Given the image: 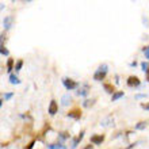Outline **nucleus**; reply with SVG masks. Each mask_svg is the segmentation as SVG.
I'll return each instance as SVG.
<instances>
[{"instance_id": "20", "label": "nucleus", "mask_w": 149, "mask_h": 149, "mask_svg": "<svg viewBox=\"0 0 149 149\" xmlns=\"http://www.w3.org/2000/svg\"><path fill=\"white\" fill-rule=\"evenodd\" d=\"M12 96H14V92H7V94H4L3 95V100H8V99H11Z\"/></svg>"}, {"instance_id": "21", "label": "nucleus", "mask_w": 149, "mask_h": 149, "mask_svg": "<svg viewBox=\"0 0 149 149\" xmlns=\"http://www.w3.org/2000/svg\"><path fill=\"white\" fill-rule=\"evenodd\" d=\"M80 141H81V140H80V138H74V140H73V141H72V145H71V148L72 149H74V148H76V146H77L79 145V142H80Z\"/></svg>"}, {"instance_id": "2", "label": "nucleus", "mask_w": 149, "mask_h": 149, "mask_svg": "<svg viewBox=\"0 0 149 149\" xmlns=\"http://www.w3.org/2000/svg\"><path fill=\"white\" fill-rule=\"evenodd\" d=\"M63 84H64V87H65L68 91H72V90H74V88H79V87H80L77 81H74V80L68 79V77H64L63 79Z\"/></svg>"}, {"instance_id": "9", "label": "nucleus", "mask_w": 149, "mask_h": 149, "mask_svg": "<svg viewBox=\"0 0 149 149\" xmlns=\"http://www.w3.org/2000/svg\"><path fill=\"white\" fill-rule=\"evenodd\" d=\"M71 100H72L71 95H69V94H65L63 96V99H61V104H63V106H68V104L71 103Z\"/></svg>"}, {"instance_id": "8", "label": "nucleus", "mask_w": 149, "mask_h": 149, "mask_svg": "<svg viewBox=\"0 0 149 149\" xmlns=\"http://www.w3.org/2000/svg\"><path fill=\"white\" fill-rule=\"evenodd\" d=\"M69 118H73V119H80V117H81V113L79 110H73V111H71V113H68L67 114Z\"/></svg>"}, {"instance_id": "26", "label": "nucleus", "mask_w": 149, "mask_h": 149, "mask_svg": "<svg viewBox=\"0 0 149 149\" xmlns=\"http://www.w3.org/2000/svg\"><path fill=\"white\" fill-rule=\"evenodd\" d=\"M34 144H36V141H33V142H30V145H29V148H27V149H31V148H33V145H34Z\"/></svg>"}, {"instance_id": "5", "label": "nucleus", "mask_w": 149, "mask_h": 149, "mask_svg": "<svg viewBox=\"0 0 149 149\" xmlns=\"http://www.w3.org/2000/svg\"><path fill=\"white\" fill-rule=\"evenodd\" d=\"M50 115H54L56 113H58V106H57V102L56 100H52L50 104H49V109H47Z\"/></svg>"}, {"instance_id": "11", "label": "nucleus", "mask_w": 149, "mask_h": 149, "mask_svg": "<svg viewBox=\"0 0 149 149\" xmlns=\"http://www.w3.org/2000/svg\"><path fill=\"white\" fill-rule=\"evenodd\" d=\"M123 96V91H118V92H114L113 96H111V102H115V100H118L119 98H122Z\"/></svg>"}, {"instance_id": "17", "label": "nucleus", "mask_w": 149, "mask_h": 149, "mask_svg": "<svg viewBox=\"0 0 149 149\" xmlns=\"http://www.w3.org/2000/svg\"><path fill=\"white\" fill-rule=\"evenodd\" d=\"M94 103H95L94 99H91V100H90V99H87V100H84V102H83V106H84V107H90V106H92Z\"/></svg>"}, {"instance_id": "7", "label": "nucleus", "mask_w": 149, "mask_h": 149, "mask_svg": "<svg viewBox=\"0 0 149 149\" xmlns=\"http://www.w3.org/2000/svg\"><path fill=\"white\" fill-rule=\"evenodd\" d=\"M12 16H6L3 19V27L6 29V30H8V29H11V26H12Z\"/></svg>"}, {"instance_id": "12", "label": "nucleus", "mask_w": 149, "mask_h": 149, "mask_svg": "<svg viewBox=\"0 0 149 149\" xmlns=\"http://www.w3.org/2000/svg\"><path fill=\"white\" fill-rule=\"evenodd\" d=\"M65 146L61 144V142H57V144H49L47 145V149H64Z\"/></svg>"}, {"instance_id": "14", "label": "nucleus", "mask_w": 149, "mask_h": 149, "mask_svg": "<svg viewBox=\"0 0 149 149\" xmlns=\"http://www.w3.org/2000/svg\"><path fill=\"white\" fill-rule=\"evenodd\" d=\"M22 67H23V60H18L15 64V72H19L22 69Z\"/></svg>"}, {"instance_id": "15", "label": "nucleus", "mask_w": 149, "mask_h": 149, "mask_svg": "<svg viewBox=\"0 0 149 149\" xmlns=\"http://www.w3.org/2000/svg\"><path fill=\"white\" fill-rule=\"evenodd\" d=\"M146 127V122H138L136 125V130H144Z\"/></svg>"}, {"instance_id": "23", "label": "nucleus", "mask_w": 149, "mask_h": 149, "mask_svg": "<svg viewBox=\"0 0 149 149\" xmlns=\"http://www.w3.org/2000/svg\"><path fill=\"white\" fill-rule=\"evenodd\" d=\"M142 52L145 53V57H146V58H149V47H144V49H142Z\"/></svg>"}, {"instance_id": "29", "label": "nucleus", "mask_w": 149, "mask_h": 149, "mask_svg": "<svg viewBox=\"0 0 149 149\" xmlns=\"http://www.w3.org/2000/svg\"><path fill=\"white\" fill-rule=\"evenodd\" d=\"M84 149H92V145H87Z\"/></svg>"}, {"instance_id": "16", "label": "nucleus", "mask_w": 149, "mask_h": 149, "mask_svg": "<svg viewBox=\"0 0 149 149\" xmlns=\"http://www.w3.org/2000/svg\"><path fill=\"white\" fill-rule=\"evenodd\" d=\"M58 138H60V142H63L65 140H68L69 136H68V133H58Z\"/></svg>"}, {"instance_id": "19", "label": "nucleus", "mask_w": 149, "mask_h": 149, "mask_svg": "<svg viewBox=\"0 0 149 149\" xmlns=\"http://www.w3.org/2000/svg\"><path fill=\"white\" fill-rule=\"evenodd\" d=\"M141 68H142V71L146 73V72L149 71V63H145V61H144V63H141Z\"/></svg>"}, {"instance_id": "6", "label": "nucleus", "mask_w": 149, "mask_h": 149, "mask_svg": "<svg viewBox=\"0 0 149 149\" xmlns=\"http://www.w3.org/2000/svg\"><path fill=\"white\" fill-rule=\"evenodd\" d=\"M103 141H104V136H102V134H99V136H92V137H91V142H92L94 145H100Z\"/></svg>"}, {"instance_id": "22", "label": "nucleus", "mask_w": 149, "mask_h": 149, "mask_svg": "<svg viewBox=\"0 0 149 149\" xmlns=\"http://www.w3.org/2000/svg\"><path fill=\"white\" fill-rule=\"evenodd\" d=\"M0 53H1V56H8L10 54V52H8L4 46H0Z\"/></svg>"}, {"instance_id": "31", "label": "nucleus", "mask_w": 149, "mask_h": 149, "mask_svg": "<svg viewBox=\"0 0 149 149\" xmlns=\"http://www.w3.org/2000/svg\"><path fill=\"white\" fill-rule=\"evenodd\" d=\"M148 47H149V46H148Z\"/></svg>"}, {"instance_id": "10", "label": "nucleus", "mask_w": 149, "mask_h": 149, "mask_svg": "<svg viewBox=\"0 0 149 149\" xmlns=\"http://www.w3.org/2000/svg\"><path fill=\"white\" fill-rule=\"evenodd\" d=\"M10 83H11V84H20V80H19V77H18L16 74L11 73L10 74Z\"/></svg>"}, {"instance_id": "28", "label": "nucleus", "mask_w": 149, "mask_h": 149, "mask_svg": "<svg viewBox=\"0 0 149 149\" xmlns=\"http://www.w3.org/2000/svg\"><path fill=\"white\" fill-rule=\"evenodd\" d=\"M145 74H146V81H148V83H149V71H148V72H146V73H145Z\"/></svg>"}, {"instance_id": "30", "label": "nucleus", "mask_w": 149, "mask_h": 149, "mask_svg": "<svg viewBox=\"0 0 149 149\" xmlns=\"http://www.w3.org/2000/svg\"><path fill=\"white\" fill-rule=\"evenodd\" d=\"M64 149H67V148H64Z\"/></svg>"}, {"instance_id": "27", "label": "nucleus", "mask_w": 149, "mask_h": 149, "mask_svg": "<svg viewBox=\"0 0 149 149\" xmlns=\"http://www.w3.org/2000/svg\"><path fill=\"white\" fill-rule=\"evenodd\" d=\"M136 65H137V63H136V61H133V63H130V67H136Z\"/></svg>"}, {"instance_id": "18", "label": "nucleus", "mask_w": 149, "mask_h": 149, "mask_svg": "<svg viewBox=\"0 0 149 149\" xmlns=\"http://www.w3.org/2000/svg\"><path fill=\"white\" fill-rule=\"evenodd\" d=\"M12 64H14V60L12 58H8L7 61V72H11L14 68H12Z\"/></svg>"}, {"instance_id": "13", "label": "nucleus", "mask_w": 149, "mask_h": 149, "mask_svg": "<svg viewBox=\"0 0 149 149\" xmlns=\"http://www.w3.org/2000/svg\"><path fill=\"white\" fill-rule=\"evenodd\" d=\"M103 88L106 90V92H109V94H114V87L111 86V84H103Z\"/></svg>"}, {"instance_id": "25", "label": "nucleus", "mask_w": 149, "mask_h": 149, "mask_svg": "<svg viewBox=\"0 0 149 149\" xmlns=\"http://www.w3.org/2000/svg\"><path fill=\"white\" fill-rule=\"evenodd\" d=\"M142 109H145V110H149V103H148V104H142Z\"/></svg>"}, {"instance_id": "3", "label": "nucleus", "mask_w": 149, "mask_h": 149, "mask_svg": "<svg viewBox=\"0 0 149 149\" xmlns=\"http://www.w3.org/2000/svg\"><path fill=\"white\" fill-rule=\"evenodd\" d=\"M140 84H141V81L138 80L137 76H130L129 79H127V86L129 87H140Z\"/></svg>"}, {"instance_id": "24", "label": "nucleus", "mask_w": 149, "mask_h": 149, "mask_svg": "<svg viewBox=\"0 0 149 149\" xmlns=\"http://www.w3.org/2000/svg\"><path fill=\"white\" fill-rule=\"evenodd\" d=\"M146 94H137L136 95V99H142V98H145Z\"/></svg>"}, {"instance_id": "1", "label": "nucleus", "mask_w": 149, "mask_h": 149, "mask_svg": "<svg viewBox=\"0 0 149 149\" xmlns=\"http://www.w3.org/2000/svg\"><path fill=\"white\" fill-rule=\"evenodd\" d=\"M107 72H109V67H107L106 64L99 65V68L96 69V72L94 73V80H96V81H102L103 79L106 77Z\"/></svg>"}, {"instance_id": "4", "label": "nucleus", "mask_w": 149, "mask_h": 149, "mask_svg": "<svg viewBox=\"0 0 149 149\" xmlns=\"http://www.w3.org/2000/svg\"><path fill=\"white\" fill-rule=\"evenodd\" d=\"M88 91H90V86H88V84H83V86L79 87L77 95H80V96H87V95H88Z\"/></svg>"}]
</instances>
